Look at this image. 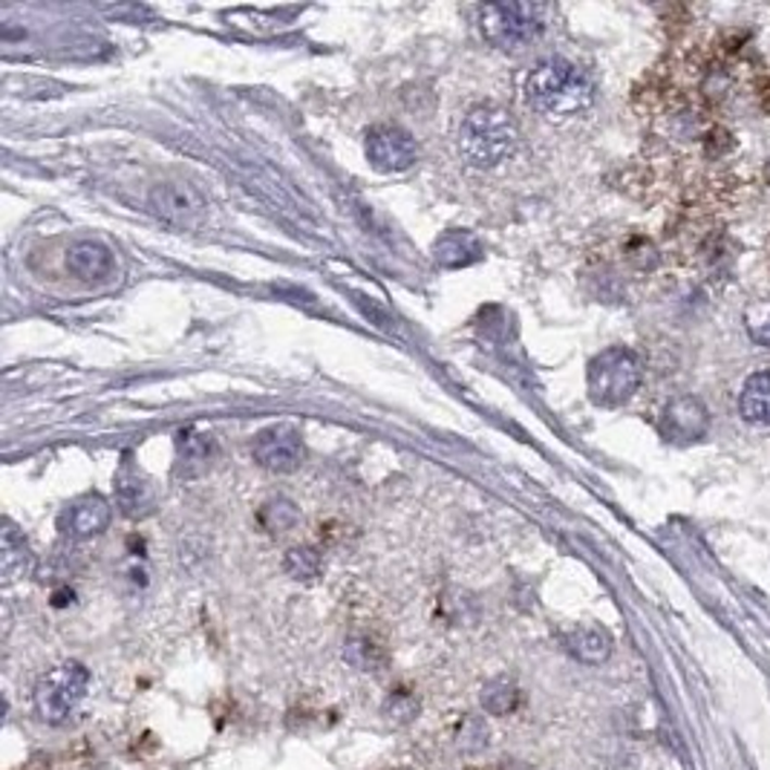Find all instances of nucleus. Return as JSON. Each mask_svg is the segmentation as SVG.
<instances>
[{"mask_svg":"<svg viewBox=\"0 0 770 770\" xmlns=\"http://www.w3.org/2000/svg\"><path fill=\"white\" fill-rule=\"evenodd\" d=\"M113 266H116L113 252L104 243H99V240H78V243L67 249L70 275H76L85 283H96V280L110 277L113 275Z\"/></svg>","mask_w":770,"mask_h":770,"instance_id":"9b49d317","label":"nucleus"},{"mask_svg":"<svg viewBox=\"0 0 770 770\" xmlns=\"http://www.w3.org/2000/svg\"><path fill=\"white\" fill-rule=\"evenodd\" d=\"M586 384L597 407H620L641 387V361L627 346H609L589 361Z\"/></svg>","mask_w":770,"mask_h":770,"instance_id":"7ed1b4c3","label":"nucleus"},{"mask_svg":"<svg viewBox=\"0 0 770 770\" xmlns=\"http://www.w3.org/2000/svg\"><path fill=\"white\" fill-rule=\"evenodd\" d=\"M298 519H301L298 505H294L292 500H286V496L268 500V503L260 508V522H263V528L272 531V534H283V531L298 526Z\"/></svg>","mask_w":770,"mask_h":770,"instance_id":"6ab92c4d","label":"nucleus"},{"mask_svg":"<svg viewBox=\"0 0 770 770\" xmlns=\"http://www.w3.org/2000/svg\"><path fill=\"white\" fill-rule=\"evenodd\" d=\"M384 716L395 724H411L419 716V698L411 693H390L384 704Z\"/></svg>","mask_w":770,"mask_h":770,"instance_id":"412c9836","label":"nucleus"},{"mask_svg":"<svg viewBox=\"0 0 770 770\" xmlns=\"http://www.w3.org/2000/svg\"><path fill=\"white\" fill-rule=\"evenodd\" d=\"M543 12L534 3H488L479 9V33L500 50H514L543 29Z\"/></svg>","mask_w":770,"mask_h":770,"instance_id":"39448f33","label":"nucleus"},{"mask_svg":"<svg viewBox=\"0 0 770 770\" xmlns=\"http://www.w3.org/2000/svg\"><path fill=\"white\" fill-rule=\"evenodd\" d=\"M214 459V439L200 430H185L176 439V474L179 477H200L202 470H209Z\"/></svg>","mask_w":770,"mask_h":770,"instance_id":"ddd939ff","label":"nucleus"},{"mask_svg":"<svg viewBox=\"0 0 770 770\" xmlns=\"http://www.w3.org/2000/svg\"><path fill=\"white\" fill-rule=\"evenodd\" d=\"M739 413L750 425L770 428V369H759L747 378L739 393Z\"/></svg>","mask_w":770,"mask_h":770,"instance_id":"2eb2a0df","label":"nucleus"},{"mask_svg":"<svg viewBox=\"0 0 770 770\" xmlns=\"http://www.w3.org/2000/svg\"><path fill=\"white\" fill-rule=\"evenodd\" d=\"M87 686H90L87 667L76 661L59 664L47 676H41V681L35 686V710L47 724L61 728L76 716L78 704L85 702Z\"/></svg>","mask_w":770,"mask_h":770,"instance_id":"20e7f679","label":"nucleus"},{"mask_svg":"<svg viewBox=\"0 0 770 770\" xmlns=\"http://www.w3.org/2000/svg\"><path fill=\"white\" fill-rule=\"evenodd\" d=\"M254 459L272 474H292L303 462V439L289 425H275L254 439Z\"/></svg>","mask_w":770,"mask_h":770,"instance_id":"6e6552de","label":"nucleus"},{"mask_svg":"<svg viewBox=\"0 0 770 770\" xmlns=\"http://www.w3.org/2000/svg\"><path fill=\"white\" fill-rule=\"evenodd\" d=\"M750 336H754L756 343L770 346V320L768 324H759V327H750Z\"/></svg>","mask_w":770,"mask_h":770,"instance_id":"5701e85b","label":"nucleus"},{"mask_svg":"<svg viewBox=\"0 0 770 770\" xmlns=\"http://www.w3.org/2000/svg\"><path fill=\"white\" fill-rule=\"evenodd\" d=\"M485 257V249L470 231H447L433 243V260L442 268L474 266Z\"/></svg>","mask_w":770,"mask_h":770,"instance_id":"f8f14e48","label":"nucleus"},{"mask_svg":"<svg viewBox=\"0 0 770 770\" xmlns=\"http://www.w3.org/2000/svg\"><path fill=\"white\" fill-rule=\"evenodd\" d=\"M110 517H113V508L108 500L99 494H87L61 514L59 526L70 540H90L110 526Z\"/></svg>","mask_w":770,"mask_h":770,"instance_id":"9d476101","label":"nucleus"},{"mask_svg":"<svg viewBox=\"0 0 770 770\" xmlns=\"http://www.w3.org/2000/svg\"><path fill=\"white\" fill-rule=\"evenodd\" d=\"M116 503L127 517H139L153 505V491L151 482L130 465H122V470L116 474Z\"/></svg>","mask_w":770,"mask_h":770,"instance_id":"dca6fc26","label":"nucleus"},{"mask_svg":"<svg viewBox=\"0 0 770 770\" xmlns=\"http://www.w3.org/2000/svg\"><path fill=\"white\" fill-rule=\"evenodd\" d=\"M707 428H710L707 407L698 399H693V395H681V399L670 402L661 416V436L667 442H698V439L707 436Z\"/></svg>","mask_w":770,"mask_h":770,"instance_id":"1a4fd4ad","label":"nucleus"},{"mask_svg":"<svg viewBox=\"0 0 770 770\" xmlns=\"http://www.w3.org/2000/svg\"><path fill=\"white\" fill-rule=\"evenodd\" d=\"M367 160L381 174H404L419 160V148L407 130L395 125H381L367 134Z\"/></svg>","mask_w":770,"mask_h":770,"instance_id":"0eeeda50","label":"nucleus"},{"mask_svg":"<svg viewBox=\"0 0 770 770\" xmlns=\"http://www.w3.org/2000/svg\"><path fill=\"white\" fill-rule=\"evenodd\" d=\"M343 658H346L350 664H355L358 670H376L378 664H381V653H378L376 644L367 641V638H355V641H350Z\"/></svg>","mask_w":770,"mask_h":770,"instance_id":"4be33fe9","label":"nucleus"},{"mask_svg":"<svg viewBox=\"0 0 770 770\" xmlns=\"http://www.w3.org/2000/svg\"><path fill=\"white\" fill-rule=\"evenodd\" d=\"M286 571L301 583H310L320 575V554L312 545H301L286 554Z\"/></svg>","mask_w":770,"mask_h":770,"instance_id":"aec40b11","label":"nucleus"},{"mask_svg":"<svg viewBox=\"0 0 770 770\" xmlns=\"http://www.w3.org/2000/svg\"><path fill=\"white\" fill-rule=\"evenodd\" d=\"M563 646L578 661L603 664L611 655V635L601 627H580L563 635Z\"/></svg>","mask_w":770,"mask_h":770,"instance_id":"f3484780","label":"nucleus"},{"mask_svg":"<svg viewBox=\"0 0 770 770\" xmlns=\"http://www.w3.org/2000/svg\"><path fill=\"white\" fill-rule=\"evenodd\" d=\"M517 704L519 690L517 684H514V679H508V676L491 679L482 686V707H485L491 716H508V712L517 710Z\"/></svg>","mask_w":770,"mask_h":770,"instance_id":"a211bd4d","label":"nucleus"},{"mask_svg":"<svg viewBox=\"0 0 770 770\" xmlns=\"http://www.w3.org/2000/svg\"><path fill=\"white\" fill-rule=\"evenodd\" d=\"M33 552L12 522H3V537H0V575L3 583H15L33 571Z\"/></svg>","mask_w":770,"mask_h":770,"instance_id":"4468645a","label":"nucleus"},{"mask_svg":"<svg viewBox=\"0 0 770 770\" xmlns=\"http://www.w3.org/2000/svg\"><path fill=\"white\" fill-rule=\"evenodd\" d=\"M526 99L545 116L563 118L586 110L595 99V87L586 73L575 67L571 61L545 59L528 73Z\"/></svg>","mask_w":770,"mask_h":770,"instance_id":"f257e3e1","label":"nucleus"},{"mask_svg":"<svg viewBox=\"0 0 770 770\" xmlns=\"http://www.w3.org/2000/svg\"><path fill=\"white\" fill-rule=\"evenodd\" d=\"M148 202L162 219H168L171 226L197 228L209 217V200L202 197L200 188H193L191 182H182V179L156 182Z\"/></svg>","mask_w":770,"mask_h":770,"instance_id":"423d86ee","label":"nucleus"},{"mask_svg":"<svg viewBox=\"0 0 770 770\" xmlns=\"http://www.w3.org/2000/svg\"><path fill=\"white\" fill-rule=\"evenodd\" d=\"M462 156L474 168H496L517 148V125L512 113L496 104H479L465 116L459 130Z\"/></svg>","mask_w":770,"mask_h":770,"instance_id":"f03ea898","label":"nucleus"}]
</instances>
